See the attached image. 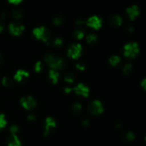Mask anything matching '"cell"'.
I'll return each mask as SVG.
<instances>
[{
    "instance_id": "obj_9",
    "label": "cell",
    "mask_w": 146,
    "mask_h": 146,
    "mask_svg": "<svg viewBox=\"0 0 146 146\" xmlns=\"http://www.w3.org/2000/svg\"><path fill=\"white\" fill-rule=\"evenodd\" d=\"M24 27L19 22H12L9 24V31L13 35L19 36L24 31Z\"/></svg>"
},
{
    "instance_id": "obj_7",
    "label": "cell",
    "mask_w": 146,
    "mask_h": 146,
    "mask_svg": "<svg viewBox=\"0 0 146 146\" xmlns=\"http://www.w3.org/2000/svg\"><path fill=\"white\" fill-rule=\"evenodd\" d=\"M87 26L94 29H98L102 25V20L98 16H92L86 21Z\"/></svg>"
},
{
    "instance_id": "obj_23",
    "label": "cell",
    "mask_w": 146,
    "mask_h": 146,
    "mask_svg": "<svg viewBox=\"0 0 146 146\" xmlns=\"http://www.w3.org/2000/svg\"><path fill=\"white\" fill-rule=\"evenodd\" d=\"M133 71V66L130 64H127L124 66L123 67V72L125 74H129L132 72Z\"/></svg>"
},
{
    "instance_id": "obj_17",
    "label": "cell",
    "mask_w": 146,
    "mask_h": 146,
    "mask_svg": "<svg viewBox=\"0 0 146 146\" xmlns=\"http://www.w3.org/2000/svg\"><path fill=\"white\" fill-rule=\"evenodd\" d=\"M121 62V58L117 55L111 56L109 59V63L112 66H117Z\"/></svg>"
},
{
    "instance_id": "obj_27",
    "label": "cell",
    "mask_w": 146,
    "mask_h": 146,
    "mask_svg": "<svg viewBox=\"0 0 146 146\" xmlns=\"http://www.w3.org/2000/svg\"><path fill=\"white\" fill-rule=\"evenodd\" d=\"M134 137H135V136H134V135L132 133H131V132H128V133H125V134L124 135V138H125V140H127V141H132L134 139Z\"/></svg>"
},
{
    "instance_id": "obj_16",
    "label": "cell",
    "mask_w": 146,
    "mask_h": 146,
    "mask_svg": "<svg viewBox=\"0 0 146 146\" xmlns=\"http://www.w3.org/2000/svg\"><path fill=\"white\" fill-rule=\"evenodd\" d=\"M84 34H85V31H84V29L82 28H78L76 30H75L74 31V37L75 38H76L77 40H81V39L84 38Z\"/></svg>"
},
{
    "instance_id": "obj_24",
    "label": "cell",
    "mask_w": 146,
    "mask_h": 146,
    "mask_svg": "<svg viewBox=\"0 0 146 146\" xmlns=\"http://www.w3.org/2000/svg\"><path fill=\"white\" fill-rule=\"evenodd\" d=\"M2 84H4L5 87H10V86L13 84V82L12 80H11V79L9 78V77H4V78L2 79Z\"/></svg>"
},
{
    "instance_id": "obj_30",
    "label": "cell",
    "mask_w": 146,
    "mask_h": 146,
    "mask_svg": "<svg viewBox=\"0 0 146 146\" xmlns=\"http://www.w3.org/2000/svg\"><path fill=\"white\" fill-rule=\"evenodd\" d=\"M18 127L17 125H12L10 127V132L11 133V134H16V133L18 132Z\"/></svg>"
},
{
    "instance_id": "obj_26",
    "label": "cell",
    "mask_w": 146,
    "mask_h": 146,
    "mask_svg": "<svg viewBox=\"0 0 146 146\" xmlns=\"http://www.w3.org/2000/svg\"><path fill=\"white\" fill-rule=\"evenodd\" d=\"M7 125V121L5 120V117L3 114H0V129L4 128Z\"/></svg>"
},
{
    "instance_id": "obj_18",
    "label": "cell",
    "mask_w": 146,
    "mask_h": 146,
    "mask_svg": "<svg viewBox=\"0 0 146 146\" xmlns=\"http://www.w3.org/2000/svg\"><path fill=\"white\" fill-rule=\"evenodd\" d=\"M62 43H63L62 40H61V38H59V37H56V38L53 39V40H51V42H50L51 45L54 46V47H61V46L62 45Z\"/></svg>"
},
{
    "instance_id": "obj_37",
    "label": "cell",
    "mask_w": 146,
    "mask_h": 146,
    "mask_svg": "<svg viewBox=\"0 0 146 146\" xmlns=\"http://www.w3.org/2000/svg\"><path fill=\"white\" fill-rule=\"evenodd\" d=\"M145 141H146V137H145Z\"/></svg>"
},
{
    "instance_id": "obj_11",
    "label": "cell",
    "mask_w": 146,
    "mask_h": 146,
    "mask_svg": "<svg viewBox=\"0 0 146 146\" xmlns=\"http://www.w3.org/2000/svg\"><path fill=\"white\" fill-rule=\"evenodd\" d=\"M126 13L128 14V17L130 19L133 20L139 15V9H138V6L136 5H133L131 7H128L126 10Z\"/></svg>"
},
{
    "instance_id": "obj_20",
    "label": "cell",
    "mask_w": 146,
    "mask_h": 146,
    "mask_svg": "<svg viewBox=\"0 0 146 146\" xmlns=\"http://www.w3.org/2000/svg\"><path fill=\"white\" fill-rule=\"evenodd\" d=\"M81 110H82V107H81V104H79V103L76 102L73 105L72 110L74 114H79L81 113Z\"/></svg>"
},
{
    "instance_id": "obj_12",
    "label": "cell",
    "mask_w": 146,
    "mask_h": 146,
    "mask_svg": "<svg viewBox=\"0 0 146 146\" xmlns=\"http://www.w3.org/2000/svg\"><path fill=\"white\" fill-rule=\"evenodd\" d=\"M29 77V73L27 71L23 70H19L16 72L14 74V79L17 80L19 82H22L25 81Z\"/></svg>"
},
{
    "instance_id": "obj_36",
    "label": "cell",
    "mask_w": 146,
    "mask_h": 146,
    "mask_svg": "<svg viewBox=\"0 0 146 146\" xmlns=\"http://www.w3.org/2000/svg\"><path fill=\"white\" fill-rule=\"evenodd\" d=\"M1 62H2V57H1V55H0V64L1 63Z\"/></svg>"
},
{
    "instance_id": "obj_6",
    "label": "cell",
    "mask_w": 146,
    "mask_h": 146,
    "mask_svg": "<svg viewBox=\"0 0 146 146\" xmlns=\"http://www.w3.org/2000/svg\"><path fill=\"white\" fill-rule=\"evenodd\" d=\"M21 104L27 110H31L36 104V102L31 96H25L21 99Z\"/></svg>"
},
{
    "instance_id": "obj_22",
    "label": "cell",
    "mask_w": 146,
    "mask_h": 146,
    "mask_svg": "<svg viewBox=\"0 0 146 146\" xmlns=\"http://www.w3.org/2000/svg\"><path fill=\"white\" fill-rule=\"evenodd\" d=\"M63 22H64V18L61 16H57L53 20V23L56 26L61 25Z\"/></svg>"
},
{
    "instance_id": "obj_19",
    "label": "cell",
    "mask_w": 146,
    "mask_h": 146,
    "mask_svg": "<svg viewBox=\"0 0 146 146\" xmlns=\"http://www.w3.org/2000/svg\"><path fill=\"white\" fill-rule=\"evenodd\" d=\"M86 41L88 44H94L97 41V37L94 34H90L87 36Z\"/></svg>"
},
{
    "instance_id": "obj_8",
    "label": "cell",
    "mask_w": 146,
    "mask_h": 146,
    "mask_svg": "<svg viewBox=\"0 0 146 146\" xmlns=\"http://www.w3.org/2000/svg\"><path fill=\"white\" fill-rule=\"evenodd\" d=\"M56 127V121L52 117H47L45 120L44 125V135L48 136L51 134Z\"/></svg>"
},
{
    "instance_id": "obj_5",
    "label": "cell",
    "mask_w": 146,
    "mask_h": 146,
    "mask_svg": "<svg viewBox=\"0 0 146 146\" xmlns=\"http://www.w3.org/2000/svg\"><path fill=\"white\" fill-rule=\"evenodd\" d=\"M88 110L91 114L97 115H100L103 113L104 107H103L101 102H100L99 100H94L91 102Z\"/></svg>"
},
{
    "instance_id": "obj_34",
    "label": "cell",
    "mask_w": 146,
    "mask_h": 146,
    "mask_svg": "<svg viewBox=\"0 0 146 146\" xmlns=\"http://www.w3.org/2000/svg\"><path fill=\"white\" fill-rule=\"evenodd\" d=\"M34 118H35V117H34V115L33 114H30L28 116V119H29L30 120H34Z\"/></svg>"
},
{
    "instance_id": "obj_31",
    "label": "cell",
    "mask_w": 146,
    "mask_h": 146,
    "mask_svg": "<svg viewBox=\"0 0 146 146\" xmlns=\"http://www.w3.org/2000/svg\"><path fill=\"white\" fill-rule=\"evenodd\" d=\"M8 1L9 2L12 4H19V3L21 2L22 0H8Z\"/></svg>"
},
{
    "instance_id": "obj_10",
    "label": "cell",
    "mask_w": 146,
    "mask_h": 146,
    "mask_svg": "<svg viewBox=\"0 0 146 146\" xmlns=\"http://www.w3.org/2000/svg\"><path fill=\"white\" fill-rule=\"evenodd\" d=\"M72 91H74L78 95L83 96V97H88L90 92L88 87L81 83L78 84L76 87L72 88Z\"/></svg>"
},
{
    "instance_id": "obj_15",
    "label": "cell",
    "mask_w": 146,
    "mask_h": 146,
    "mask_svg": "<svg viewBox=\"0 0 146 146\" xmlns=\"http://www.w3.org/2000/svg\"><path fill=\"white\" fill-rule=\"evenodd\" d=\"M49 74V78L50 80H51V82H52L54 84H56L58 80L59 74H58L56 70H51V71L49 72V74Z\"/></svg>"
},
{
    "instance_id": "obj_3",
    "label": "cell",
    "mask_w": 146,
    "mask_h": 146,
    "mask_svg": "<svg viewBox=\"0 0 146 146\" xmlns=\"http://www.w3.org/2000/svg\"><path fill=\"white\" fill-rule=\"evenodd\" d=\"M33 34L36 38L43 42H47L49 40L50 33L48 30L44 27L35 28L33 30Z\"/></svg>"
},
{
    "instance_id": "obj_29",
    "label": "cell",
    "mask_w": 146,
    "mask_h": 146,
    "mask_svg": "<svg viewBox=\"0 0 146 146\" xmlns=\"http://www.w3.org/2000/svg\"><path fill=\"white\" fill-rule=\"evenodd\" d=\"M76 68L80 70H84L86 68V64L84 62H79L77 63Z\"/></svg>"
},
{
    "instance_id": "obj_4",
    "label": "cell",
    "mask_w": 146,
    "mask_h": 146,
    "mask_svg": "<svg viewBox=\"0 0 146 146\" xmlns=\"http://www.w3.org/2000/svg\"><path fill=\"white\" fill-rule=\"evenodd\" d=\"M82 47L80 44H72L68 49V56L72 59H77L81 56Z\"/></svg>"
},
{
    "instance_id": "obj_2",
    "label": "cell",
    "mask_w": 146,
    "mask_h": 146,
    "mask_svg": "<svg viewBox=\"0 0 146 146\" xmlns=\"http://www.w3.org/2000/svg\"><path fill=\"white\" fill-rule=\"evenodd\" d=\"M139 52V47L135 42H131L124 46V55L128 58H134Z\"/></svg>"
},
{
    "instance_id": "obj_21",
    "label": "cell",
    "mask_w": 146,
    "mask_h": 146,
    "mask_svg": "<svg viewBox=\"0 0 146 146\" xmlns=\"http://www.w3.org/2000/svg\"><path fill=\"white\" fill-rule=\"evenodd\" d=\"M74 78H75V77H74V74L73 73H66L65 74V76H64V80L68 83L73 82L74 80Z\"/></svg>"
},
{
    "instance_id": "obj_32",
    "label": "cell",
    "mask_w": 146,
    "mask_h": 146,
    "mask_svg": "<svg viewBox=\"0 0 146 146\" xmlns=\"http://www.w3.org/2000/svg\"><path fill=\"white\" fill-rule=\"evenodd\" d=\"M141 86H142L144 90H146V78L143 80L142 82H141Z\"/></svg>"
},
{
    "instance_id": "obj_14",
    "label": "cell",
    "mask_w": 146,
    "mask_h": 146,
    "mask_svg": "<svg viewBox=\"0 0 146 146\" xmlns=\"http://www.w3.org/2000/svg\"><path fill=\"white\" fill-rule=\"evenodd\" d=\"M122 18L119 15H114L110 18L109 22L111 25L114 26V27H118L122 24Z\"/></svg>"
},
{
    "instance_id": "obj_13",
    "label": "cell",
    "mask_w": 146,
    "mask_h": 146,
    "mask_svg": "<svg viewBox=\"0 0 146 146\" xmlns=\"http://www.w3.org/2000/svg\"><path fill=\"white\" fill-rule=\"evenodd\" d=\"M8 146H21V142L15 134H11L7 140Z\"/></svg>"
},
{
    "instance_id": "obj_25",
    "label": "cell",
    "mask_w": 146,
    "mask_h": 146,
    "mask_svg": "<svg viewBox=\"0 0 146 146\" xmlns=\"http://www.w3.org/2000/svg\"><path fill=\"white\" fill-rule=\"evenodd\" d=\"M12 15L13 17H14L15 19H21V17H22V13H21V11H20V10L16 9L13 11Z\"/></svg>"
},
{
    "instance_id": "obj_28",
    "label": "cell",
    "mask_w": 146,
    "mask_h": 146,
    "mask_svg": "<svg viewBox=\"0 0 146 146\" xmlns=\"http://www.w3.org/2000/svg\"><path fill=\"white\" fill-rule=\"evenodd\" d=\"M42 68H43L42 62L40 61L37 62L35 64V67H34V69H35V71L36 72H40L41 71V70H42Z\"/></svg>"
},
{
    "instance_id": "obj_35",
    "label": "cell",
    "mask_w": 146,
    "mask_h": 146,
    "mask_svg": "<svg viewBox=\"0 0 146 146\" xmlns=\"http://www.w3.org/2000/svg\"><path fill=\"white\" fill-rule=\"evenodd\" d=\"M3 29H4V26H3V24H1V22H0V32H1V31H2Z\"/></svg>"
},
{
    "instance_id": "obj_33",
    "label": "cell",
    "mask_w": 146,
    "mask_h": 146,
    "mask_svg": "<svg viewBox=\"0 0 146 146\" xmlns=\"http://www.w3.org/2000/svg\"><path fill=\"white\" fill-rule=\"evenodd\" d=\"M88 123H89V121H88V119H85V120H84V121H83V125H88Z\"/></svg>"
},
{
    "instance_id": "obj_1",
    "label": "cell",
    "mask_w": 146,
    "mask_h": 146,
    "mask_svg": "<svg viewBox=\"0 0 146 146\" xmlns=\"http://www.w3.org/2000/svg\"><path fill=\"white\" fill-rule=\"evenodd\" d=\"M44 60L51 70H61L66 66V62L64 59L54 54H46L44 57Z\"/></svg>"
}]
</instances>
